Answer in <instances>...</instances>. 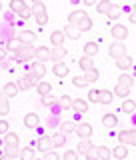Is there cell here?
<instances>
[{
	"mask_svg": "<svg viewBox=\"0 0 136 160\" xmlns=\"http://www.w3.org/2000/svg\"><path fill=\"white\" fill-rule=\"evenodd\" d=\"M132 86H134V78L128 76V74H122V76L118 78L116 86H114L112 94H116V96H120V98H126L130 94V90H132Z\"/></svg>",
	"mask_w": 136,
	"mask_h": 160,
	"instance_id": "cell-1",
	"label": "cell"
},
{
	"mask_svg": "<svg viewBox=\"0 0 136 160\" xmlns=\"http://www.w3.org/2000/svg\"><path fill=\"white\" fill-rule=\"evenodd\" d=\"M34 44H22L16 52H12L14 60H18V62H26V60H32L34 58Z\"/></svg>",
	"mask_w": 136,
	"mask_h": 160,
	"instance_id": "cell-2",
	"label": "cell"
},
{
	"mask_svg": "<svg viewBox=\"0 0 136 160\" xmlns=\"http://www.w3.org/2000/svg\"><path fill=\"white\" fill-rule=\"evenodd\" d=\"M118 142L124 144V146H136V130L128 128V130L118 132Z\"/></svg>",
	"mask_w": 136,
	"mask_h": 160,
	"instance_id": "cell-3",
	"label": "cell"
},
{
	"mask_svg": "<svg viewBox=\"0 0 136 160\" xmlns=\"http://www.w3.org/2000/svg\"><path fill=\"white\" fill-rule=\"evenodd\" d=\"M36 82H40V80H36V78L32 76V74L28 72V74H24V76L20 78L16 84H18V88H20V90H30V88L36 86Z\"/></svg>",
	"mask_w": 136,
	"mask_h": 160,
	"instance_id": "cell-4",
	"label": "cell"
},
{
	"mask_svg": "<svg viewBox=\"0 0 136 160\" xmlns=\"http://www.w3.org/2000/svg\"><path fill=\"white\" fill-rule=\"evenodd\" d=\"M66 110H72V98H70V96H60V98H56L54 112H66Z\"/></svg>",
	"mask_w": 136,
	"mask_h": 160,
	"instance_id": "cell-5",
	"label": "cell"
},
{
	"mask_svg": "<svg viewBox=\"0 0 136 160\" xmlns=\"http://www.w3.org/2000/svg\"><path fill=\"white\" fill-rule=\"evenodd\" d=\"M108 54H110V58H120V56H124L126 54V46H124V42H112L110 44V48H108Z\"/></svg>",
	"mask_w": 136,
	"mask_h": 160,
	"instance_id": "cell-6",
	"label": "cell"
},
{
	"mask_svg": "<svg viewBox=\"0 0 136 160\" xmlns=\"http://www.w3.org/2000/svg\"><path fill=\"white\" fill-rule=\"evenodd\" d=\"M112 36H114L116 42H124L126 36H128V28L124 26V24H114L112 26Z\"/></svg>",
	"mask_w": 136,
	"mask_h": 160,
	"instance_id": "cell-7",
	"label": "cell"
},
{
	"mask_svg": "<svg viewBox=\"0 0 136 160\" xmlns=\"http://www.w3.org/2000/svg\"><path fill=\"white\" fill-rule=\"evenodd\" d=\"M34 58H36L38 62H46V60H50V48L36 46V48H34Z\"/></svg>",
	"mask_w": 136,
	"mask_h": 160,
	"instance_id": "cell-8",
	"label": "cell"
},
{
	"mask_svg": "<svg viewBox=\"0 0 136 160\" xmlns=\"http://www.w3.org/2000/svg\"><path fill=\"white\" fill-rule=\"evenodd\" d=\"M74 132L78 134V138H90L92 136V126L86 122H82V124H78L76 128H74Z\"/></svg>",
	"mask_w": 136,
	"mask_h": 160,
	"instance_id": "cell-9",
	"label": "cell"
},
{
	"mask_svg": "<svg viewBox=\"0 0 136 160\" xmlns=\"http://www.w3.org/2000/svg\"><path fill=\"white\" fill-rule=\"evenodd\" d=\"M38 124H40V116L36 112H28L24 116V126L26 128H38Z\"/></svg>",
	"mask_w": 136,
	"mask_h": 160,
	"instance_id": "cell-10",
	"label": "cell"
},
{
	"mask_svg": "<svg viewBox=\"0 0 136 160\" xmlns=\"http://www.w3.org/2000/svg\"><path fill=\"white\" fill-rule=\"evenodd\" d=\"M52 72H54V76H58V78H64V76H68V66L60 60V62H54L52 64Z\"/></svg>",
	"mask_w": 136,
	"mask_h": 160,
	"instance_id": "cell-11",
	"label": "cell"
},
{
	"mask_svg": "<svg viewBox=\"0 0 136 160\" xmlns=\"http://www.w3.org/2000/svg\"><path fill=\"white\" fill-rule=\"evenodd\" d=\"M18 90H20V88H18V84L10 80V82H6V84H4L2 92H4V96H6V98H14V96L18 94Z\"/></svg>",
	"mask_w": 136,
	"mask_h": 160,
	"instance_id": "cell-12",
	"label": "cell"
},
{
	"mask_svg": "<svg viewBox=\"0 0 136 160\" xmlns=\"http://www.w3.org/2000/svg\"><path fill=\"white\" fill-rule=\"evenodd\" d=\"M68 54V50L64 46H54L52 50H50V60H54V62H60L64 56Z\"/></svg>",
	"mask_w": 136,
	"mask_h": 160,
	"instance_id": "cell-13",
	"label": "cell"
},
{
	"mask_svg": "<svg viewBox=\"0 0 136 160\" xmlns=\"http://www.w3.org/2000/svg\"><path fill=\"white\" fill-rule=\"evenodd\" d=\"M72 110H74V112H78V114L88 112V102L84 98H74L72 100Z\"/></svg>",
	"mask_w": 136,
	"mask_h": 160,
	"instance_id": "cell-14",
	"label": "cell"
},
{
	"mask_svg": "<svg viewBox=\"0 0 136 160\" xmlns=\"http://www.w3.org/2000/svg\"><path fill=\"white\" fill-rule=\"evenodd\" d=\"M22 44H32L34 40H36V34L32 32V30H22V32H18V36H16Z\"/></svg>",
	"mask_w": 136,
	"mask_h": 160,
	"instance_id": "cell-15",
	"label": "cell"
},
{
	"mask_svg": "<svg viewBox=\"0 0 136 160\" xmlns=\"http://www.w3.org/2000/svg\"><path fill=\"white\" fill-rule=\"evenodd\" d=\"M62 32H64V36L70 38V40H78V38H80V34H82V32H80V30H78L76 26H72V24H66Z\"/></svg>",
	"mask_w": 136,
	"mask_h": 160,
	"instance_id": "cell-16",
	"label": "cell"
},
{
	"mask_svg": "<svg viewBox=\"0 0 136 160\" xmlns=\"http://www.w3.org/2000/svg\"><path fill=\"white\" fill-rule=\"evenodd\" d=\"M38 150L42 154H46V152H50V150H54V146H52V140H50V136H42L38 140Z\"/></svg>",
	"mask_w": 136,
	"mask_h": 160,
	"instance_id": "cell-17",
	"label": "cell"
},
{
	"mask_svg": "<svg viewBox=\"0 0 136 160\" xmlns=\"http://www.w3.org/2000/svg\"><path fill=\"white\" fill-rule=\"evenodd\" d=\"M102 124H104V128H114L118 124V116H116V114H112V112H106L102 116Z\"/></svg>",
	"mask_w": 136,
	"mask_h": 160,
	"instance_id": "cell-18",
	"label": "cell"
},
{
	"mask_svg": "<svg viewBox=\"0 0 136 160\" xmlns=\"http://www.w3.org/2000/svg\"><path fill=\"white\" fill-rule=\"evenodd\" d=\"M64 40H66V36H64L62 30H54V32L50 34V42H52V46H62Z\"/></svg>",
	"mask_w": 136,
	"mask_h": 160,
	"instance_id": "cell-19",
	"label": "cell"
},
{
	"mask_svg": "<svg viewBox=\"0 0 136 160\" xmlns=\"http://www.w3.org/2000/svg\"><path fill=\"white\" fill-rule=\"evenodd\" d=\"M30 74H32L36 80H42L44 74H46V66H44V62H36L32 66V72H30Z\"/></svg>",
	"mask_w": 136,
	"mask_h": 160,
	"instance_id": "cell-20",
	"label": "cell"
},
{
	"mask_svg": "<svg viewBox=\"0 0 136 160\" xmlns=\"http://www.w3.org/2000/svg\"><path fill=\"white\" fill-rule=\"evenodd\" d=\"M86 16H88V14L84 12V10H74V12H70V16H68V24L76 26L80 20H82V18H86Z\"/></svg>",
	"mask_w": 136,
	"mask_h": 160,
	"instance_id": "cell-21",
	"label": "cell"
},
{
	"mask_svg": "<svg viewBox=\"0 0 136 160\" xmlns=\"http://www.w3.org/2000/svg\"><path fill=\"white\" fill-rule=\"evenodd\" d=\"M30 12H32V16H48V12H46V6H44V2H34V6L30 8Z\"/></svg>",
	"mask_w": 136,
	"mask_h": 160,
	"instance_id": "cell-22",
	"label": "cell"
},
{
	"mask_svg": "<svg viewBox=\"0 0 136 160\" xmlns=\"http://www.w3.org/2000/svg\"><path fill=\"white\" fill-rule=\"evenodd\" d=\"M84 80H86L88 84H92V82H98V80H100V72H98V68L94 66V68L86 70V72H84Z\"/></svg>",
	"mask_w": 136,
	"mask_h": 160,
	"instance_id": "cell-23",
	"label": "cell"
},
{
	"mask_svg": "<svg viewBox=\"0 0 136 160\" xmlns=\"http://www.w3.org/2000/svg\"><path fill=\"white\" fill-rule=\"evenodd\" d=\"M18 142H20V138H18V134L16 132H6L4 134V146H18Z\"/></svg>",
	"mask_w": 136,
	"mask_h": 160,
	"instance_id": "cell-24",
	"label": "cell"
},
{
	"mask_svg": "<svg viewBox=\"0 0 136 160\" xmlns=\"http://www.w3.org/2000/svg\"><path fill=\"white\" fill-rule=\"evenodd\" d=\"M50 140H52V146H54V148H60V146H64V144H66V134L54 132L52 136H50Z\"/></svg>",
	"mask_w": 136,
	"mask_h": 160,
	"instance_id": "cell-25",
	"label": "cell"
},
{
	"mask_svg": "<svg viewBox=\"0 0 136 160\" xmlns=\"http://www.w3.org/2000/svg\"><path fill=\"white\" fill-rule=\"evenodd\" d=\"M6 114H10V102L4 96V92L0 90V116H6Z\"/></svg>",
	"mask_w": 136,
	"mask_h": 160,
	"instance_id": "cell-26",
	"label": "cell"
},
{
	"mask_svg": "<svg viewBox=\"0 0 136 160\" xmlns=\"http://www.w3.org/2000/svg\"><path fill=\"white\" fill-rule=\"evenodd\" d=\"M10 10L16 12V14L24 12L26 10V0H10Z\"/></svg>",
	"mask_w": 136,
	"mask_h": 160,
	"instance_id": "cell-27",
	"label": "cell"
},
{
	"mask_svg": "<svg viewBox=\"0 0 136 160\" xmlns=\"http://www.w3.org/2000/svg\"><path fill=\"white\" fill-rule=\"evenodd\" d=\"M112 156L118 158V160H124V158L128 156V146H124V144H118V146L112 150Z\"/></svg>",
	"mask_w": 136,
	"mask_h": 160,
	"instance_id": "cell-28",
	"label": "cell"
},
{
	"mask_svg": "<svg viewBox=\"0 0 136 160\" xmlns=\"http://www.w3.org/2000/svg\"><path fill=\"white\" fill-rule=\"evenodd\" d=\"M116 66H118L120 70H128L130 66H132V58H130L128 54H124V56L116 58Z\"/></svg>",
	"mask_w": 136,
	"mask_h": 160,
	"instance_id": "cell-29",
	"label": "cell"
},
{
	"mask_svg": "<svg viewBox=\"0 0 136 160\" xmlns=\"http://www.w3.org/2000/svg\"><path fill=\"white\" fill-rule=\"evenodd\" d=\"M120 110H122V112H126V114H132L134 110H136V102L132 98H124L122 100V106H120Z\"/></svg>",
	"mask_w": 136,
	"mask_h": 160,
	"instance_id": "cell-30",
	"label": "cell"
},
{
	"mask_svg": "<svg viewBox=\"0 0 136 160\" xmlns=\"http://www.w3.org/2000/svg\"><path fill=\"white\" fill-rule=\"evenodd\" d=\"M96 54H98V44L96 42H86V44H84V56L94 58Z\"/></svg>",
	"mask_w": 136,
	"mask_h": 160,
	"instance_id": "cell-31",
	"label": "cell"
},
{
	"mask_svg": "<svg viewBox=\"0 0 136 160\" xmlns=\"http://www.w3.org/2000/svg\"><path fill=\"white\" fill-rule=\"evenodd\" d=\"M114 94L110 90H98V104H110Z\"/></svg>",
	"mask_w": 136,
	"mask_h": 160,
	"instance_id": "cell-32",
	"label": "cell"
},
{
	"mask_svg": "<svg viewBox=\"0 0 136 160\" xmlns=\"http://www.w3.org/2000/svg\"><path fill=\"white\" fill-rule=\"evenodd\" d=\"M76 28L80 30V32H88V30H92V18H90V16L82 18V20L76 24Z\"/></svg>",
	"mask_w": 136,
	"mask_h": 160,
	"instance_id": "cell-33",
	"label": "cell"
},
{
	"mask_svg": "<svg viewBox=\"0 0 136 160\" xmlns=\"http://www.w3.org/2000/svg\"><path fill=\"white\" fill-rule=\"evenodd\" d=\"M120 14H122V6H120V4H112L106 16H108L110 20H118V18H120Z\"/></svg>",
	"mask_w": 136,
	"mask_h": 160,
	"instance_id": "cell-34",
	"label": "cell"
},
{
	"mask_svg": "<svg viewBox=\"0 0 136 160\" xmlns=\"http://www.w3.org/2000/svg\"><path fill=\"white\" fill-rule=\"evenodd\" d=\"M90 148H92V142H90V138H82V140L78 142V148H76V152H78V154H86Z\"/></svg>",
	"mask_w": 136,
	"mask_h": 160,
	"instance_id": "cell-35",
	"label": "cell"
},
{
	"mask_svg": "<svg viewBox=\"0 0 136 160\" xmlns=\"http://www.w3.org/2000/svg\"><path fill=\"white\" fill-rule=\"evenodd\" d=\"M36 90H38L40 96H46V94H50L52 86H50V82H44V80H40V82H36Z\"/></svg>",
	"mask_w": 136,
	"mask_h": 160,
	"instance_id": "cell-36",
	"label": "cell"
},
{
	"mask_svg": "<svg viewBox=\"0 0 136 160\" xmlns=\"http://www.w3.org/2000/svg\"><path fill=\"white\" fill-rule=\"evenodd\" d=\"M96 154H98V160H110L112 150L106 148V146H96Z\"/></svg>",
	"mask_w": 136,
	"mask_h": 160,
	"instance_id": "cell-37",
	"label": "cell"
},
{
	"mask_svg": "<svg viewBox=\"0 0 136 160\" xmlns=\"http://www.w3.org/2000/svg\"><path fill=\"white\" fill-rule=\"evenodd\" d=\"M110 6H112V2H110V0H98V2H96V10H98L100 14H104V16L108 14Z\"/></svg>",
	"mask_w": 136,
	"mask_h": 160,
	"instance_id": "cell-38",
	"label": "cell"
},
{
	"mask_svg": "<svg viewBox=\"0 0 136 160\" xmlns=\"http://www.w3.org/2000/svg\"><path fill=\"white\" fill-rule=\"evenodd\" d=\"M78 66L84 70V72H86V70H90V68H94V60L90 58V56H82L78 60Z\"/></svg>",
	"mask_w": 136,
	"mask_h": 160,
	"instance_id": "cell-39",
	"label": "cell"
},
{
	"mask_svg": "<svg viewBox=\"0 0 136 160\" xmlns=\"http://www.w3.org/2000/svg\"><path fill=\"white\" fill-rule=\"evenodd\" d=\"M20 46H22V42H20L18 38H12V40H8V42H6V46H4V48H6V52L12 54V52H16Z\"/></svg>",
	"mask_w": 136,
	"mask_h": 160,
	"instance_id": "cell-40",
	"label": "cell"
},
{
	"mask_svg": "<svg viewBox=\"0 0 136 160\" xmlns=\"http://www.w3.org/2000/svg\"><path fill=\"white\" fill-rule=\"evenodd\" d=\"M18 156H20V160H34V158H36V154H34V148H24V150H20V154H18Z\"/></svg>",
	"mask_w": 136,
	"mask_h": 160,
	"instance_id": "cell-41",
	"label": "cell"
},
{
	"mask_svg": "<svg viewBox=\"0 0 136 160\" xmlns=\"http://www.w3.org/2000/svg\"><path fill=\"white\" fill-rule=\"evenodd\" d=\"M38 104H42V106H54V104H56V96H52V94H46V96L40 98Z\"/></svg>",
	"mask_w": 136,
	"mask_h": 160,
	"instance_id": "cell-42",
	"label": "cell"
},
{
	"mask_svg": "<svg viewBox=\"0 0 136 160\" xmlns=\"http://www.w3.org/2000/svg\"><path fill=\"white\" fill-rule=\"evenodd\" d=\"M4 154L10 158H16L18 154H20V148L18 146H4Z\"/></svg>",
	"mask_w": 136,
	"mask_h": 160,
	"instance_id": "cell-43",
	"label": "cell"
},
{
	"mask_svg": "<svg viewBox=\"0 0 136 160\" xmlns=\"http://www.w3.org/2000/svg\"><path fill=\"white\" fill-rule=\"evenodd\" d=\"M74 128H76V126H74V122H62V124H60V132H62V134L74 132Z\"/></svg>",
	"mask_w": 136,
	"mask_h": 160,
	"instance_id": "cell-44",
	"label": "cell"
},
{
	"mask_svg": "<svg viewBox=\"0 0 136 160\" xmlns=\"http://www.w3.org/2000/svg\"><path fill=\"white\" fill-rule=\"evenodd\" d=\"M72 84L76 88H84V86H88V82L84 80V76H74V80H72Z\"/></svg>",
	"mask_w": 136,
	"mask_h": 160,
	"instance_id": "cell-45",
	"label": "cell"
},
{
	"mask_svg": "<svg viewBox=\"0 0 136 160\" xmlns=\"http://www.w3.org/2000/svg\"><path fill=\"white\" fill-rule=\"evenodd\" d=\"M86 102H88V104H98V90H90Z\"/></svg>",
	"mask_w": 136,
	"mask_h": 160,
	"instance_id": "cell-46",
	"label": "cell"
},
{
	"mask_svg": "<svg viewBox=\"0 0 136 160\" xmlns=\"http://www.w3.org/2000/svg\"><path fill=\"white\" fill-rule=\"evenodd\" d=\"M62 160H78V152H76V150H66L64 156H62Z\"/></svg>",
	"mask_w": 136,
	"mask_h": 160,
	"instance_id": "cell-47",
	"label": "cell"
},
{
	"mask_svg": "<svg viewBox=\"0 0 136 160\" xmlns=\"http://www.w3.org/2000/svg\"><path fill=\"white\" fill-rule=\"evenodd\" d=\"M6 132H10V122H8V120H0V134H2V136H4V134H6Z\"/></svg>",
	"mask_w": 136,
	"mask_h": 160,
	"instance_id": "cell-48",
	"label": "cell"
},
{
	"mask_svg": "<svg viewBox=\"0 0 136 160\" xmlns=\"http://www.w3.org/2000/svg\"><path fill=\"white\" fill-rule=\"evenodd\" d=\"M84 156H86V160H98V154H96V148H94V146H92V148H90V150H88V152H86V154H84Z\"/></svg>",
	"mask_w": 136,
	"mask_h": 160,
	"instance_id": "cell-49",
	"label": "cell"
},
{
	"mask_svg": "<svg viewBox=\"0 0 136 160\" xmlns=\"http://www.w3.org/2000/svg\"><path fill=\"white\" fill-rule=\"evenodd\" d=\"M44 160H60V156H58L56 152H54V150H50V152L44 154Z\"/></svg>",
	"mask_w": 136,
	"mask_h": 160,
	"instance_id": "cell-50",
	"label": "cell"
},
{
	"mask_svg": "<svg viewBox=\"0 0 136 160\" xmlns=\"http://www.w3.org/2000/svg\"><path fill=\"white\" fill-rule=\"evenodd\" d=\"M18 16H20V18H22V20H28L30 16H32V12H30V8H26V10H24V12H20V14H18Z\"/></svg>",
	"mask_w": 136,
	"mask_h": 160,
	"instance_id": "cell-51",
	"label": "cell"
},
{
	"mask_svg": "<svg viewBox=\"0 0 136 160\" xmlns=\"http://www.w3.org/2000/svg\"><path fill=\"white\" fill-rule=\"evenodd\" d=\"M130 22L136 24V2L132 4V12H130Z\"/></svg>",
	"mask_w": 136,
	"mask_h": 160,
	"instance_id": "cell-52",
	"label": "cell"
},
{
	"mask_svg": "<svg viewBox=\"0 0 136 160\" xmlns=\"http://www.w3.org/2000/svg\"><path fill=\"white\" fill-rule=\"evenodd\" d=\"M36 22H38V26H46V24H48V16H40V18H36Z\"/></svg>",
	"mask_w": 136,
	"mask_h": 160,
	"instance_id": "cell-53",
	"label": "cell"
},
{
	"mask_svg": "<svg viewBox=\"0 0 136 160\" xmlns=\"http://www.w3.org/2000/svg\"><path fill=\"white\" fill-rule=\"evenodd\" d=\"M80 2H84L86 6H96V2H98V0H80Z\"/></svg>",
	"mask_w": 136,
	"mask_h": 160,
	"instance_id": "cell-54",
	"label": "cell"
},
{
	"mask_svg": "<svg viewBox=\"0 0 136 160\" xmlns=\"http://www.w3.org/2000/svg\"><path fill=\"white\" fill-rule=\"evenodd\" d=\"M4 56H6V48H0V60H2Z\"/></svg>",
	"mask_w": 136,
	"mask_h": 160,
	"instance_id": "cell-55",
	"label": "cell"
},
{
	"mask_svg": "<svg viewBox=\"0 0 136 160\" xmlns=\"http://www.w3.org/2000/svg\"><path fill=\"white\" fill-rule=\"evenodd\" d=\"M0 160H14V158H10V156H6V154H2V156H0Z\"/></svg>",
	"mask_w": 136,
	"mask_h": 160,
	"instance_id": "cell-56",
	"label": "cell"
},
{
	"mask_svg": "<svg viewBox=\"0 0 136 160\" xmlns=\"http://www.w3.org/2000/svg\"><path fill=\"white\" fill-rule=\"evenodd\" d=\"M0 12H2V2H0Z\"/></svg>",
	"mask_w": 136,
	"mask_h": 160,
	"instance_id": "cell-57",
	"label": "cell"
},
{
	"mask_svg": "<svg viewBox=\"0 0 136 160\" xmlns=\"http://www.w3.org/2000/svg\"><path fill=\"white\" fill-rule=\"evenodd\" d=\"M32 2H42V0H32Z\"/></svg>",
	"mask_w": 136,
	"mask_h": 160,
	"instance_id": "cell-58",
	"label": "cell"
},
{
	"mask_svg": "<svg viewBox=\"0 0 136 160\" xmlns=\"http://www.w3.org/2000/svg\"><path fill=\"white\" fill-rule=\"evenodd\" d=\"M34 160H44V158H34Z\"/></svg>",
	"mask_w": 136,
	"mask_h": 160,
	"instance_id": "cell-59",
	"label": "cell"
}]
</instances>
